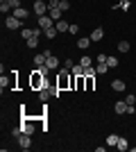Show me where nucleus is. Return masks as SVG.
<instances>
[{
	"label": "nucleus",
	"instance_id": "f257e3e1",
	"mask_svg": "<svg viewBox=\"0 0 136 152\" xmlns=\"http://www.w3.org/2000/svg\"><path fill=\"white\" fill-rule=\"evenodd\" d=\"M68 73H71V68H61L59 70V77H57V89H66V86H68V82H71V80H68ZM71 86H73V82H71Z\"/></svg>",
	"mask_w": 136,
	"mask_h": 152
},
{
	"label": "nucleus",
	"instance_id": "f03ea898",
	"mask_svg": "<svg viewBox=\"0 0 136 152\" xmlns=\"http://www.w3.org/2000/svg\"><path fill=\"white\" fill-rule=\"evenodd\" d=\"M32 84L36 86V89H45V75L41 73L39 68L34 70V75H32Z\"/></svg>",
	"mask_w": 136,
	"mask_h": 152
},
{
	"label": "nucleus",
	"instance_id": "7ed1b4c3",
	"mask_svg": "<svg viewBox=\"0 0 136 152\" xmlns=\"http://www.w3.org/2000/svg\"><path fill=\"white\" fill-rule=\"evenodd\" d=\"M48 12H50L48 2H43V0H34V14H36V16H45Z\"/></svg>",
	"mask_w": 136,
	"mask_h": 152
},
{
	"label": "nucleus",
	"instance_id": "20e7f679",
	"mask_svg": "<svg viewBox=\"0 0 136 152\" xmlns=\"http://www.w3.org/2000/svg\"><path fill=\"white\" fill-rule=\"evenodd\" d=\"M5 25H7V30H18L20 25H23V20L20 18H16V16H5Z\"/></svg>",
	"mask_w": 136,
	"mask_h": 152
},
{
	"label": "nucleus",
	"instance_id": "39448f33",
	"mask_svg": "<svg viewBox=\"0 0 136 152\" xmlns=\"http://www.w3.org/2000/svg\"><path fill=\"white\" fill-rule=\"evenodd\" d=\"M18 145H20V150H30V148H32V136H30V134H20Z\"/></svg>",
	"mask_w": 136,
	"mask_h": 152
},
{
	"label": "nucleus",
	"instance_id": "423d86ee",
	"mask_svg": "<svg viewBox=\"0 0 136 152\" xmlns=\"http://www.w3.org/2000/svg\"><path fill=\"white\" fill-rule=\"evenodd\" d=\"M39 27H43V30H48V27H55V20L45 14V16H39Z\"/></svg>",
	"mask_w": 136,
	"mask_h": 152
},
{
	"label": "nucleus",
	"instance_id": "0eeeda50",
	"mask_svg": "<svg viewBox=\"0 0 136 152\" xmlns=\"http://www.w3.org/2000/svg\"><path fill=\"white\" fill-rule=\"evenodd\" d=\"M12 14H14V16H16V18H20V20H25L27 16H30V12H27L25 7H16V9H14Z\"/></svg>",
	"mask_w": 136,
	"mask_h": 152
},
{
	"label": "nucleus",
	"instance_id": "6e6552de",
	"mask_svg": "<svg viewBox=\"0 0 136 152\" xmlns=\"http://www.w3.org/2000/svg\"><path fill=\"white\" fill-rule=\"evenodd\" d=\"M127 109H129V104H127L125 100H120V102L113 104V111H116V114H127Z\"/></svg>",
	"mask_w": 136,
	"mask_h": 152
},
{
	"label": "nucleus",
	"instance_id": "1a4fd4ad",
	"mask_svg": "<svg viewBox=\"0 0 136 152\" xmlns=\"http://www.w3.org/2000/svg\"><path fill=\"white\" fill-rule=\"evenodd\" d=\"M45 66H48V68H50V70H55V68H57V66H59V59L55 57L52 52H48V61H45Z\"/></svg>",
	"mask_w": 136,
	"mask_h": 152
},
{
	"label": "nucleus",
	"instance_id": "9d476101",
	"mask_svg": "<svg viewBox=\"0 0 136 152\" xmlns=\"http://www.w3.org/2000/svg\"><path fill=\"white\" fill-rule=\"evenodd\" d=\"M104 39V30L102 27H95V30L91 32V41H102Z\"/></svg>",
	"mask_w": 136,
	"mask_h": 152
},
{
	"label": "nucleus",
	"instance_id": "9b49d317",
	"mask_svg": "<svg viewBox=\"0 0 136 152\" xmlns=\"http://www.w3.org/2000/svg\"><path fill=\"white\" fill-rule=\"evenodd\" d=\"M91 45V37H82V39H77V48L79 50H86Z\"/></svg>",
	"mask_w": 136,
	"mask_h": 152
},
{
	"label": "nucleus",
	"instance_id": "f8f14e48",
	"mask_svg": "<svg viewBox=\"0 0 136 152\" xmlns=\"http://www.w3.org/2000/svg\"><path fill=\"white\" fill-rule=\"evenodd\" d=\"M113 9H123V12H129V9H132V2H129V0H120L118 5H113Z\"/></svg>",
	"mask_w": 136,
	"mask_h": 152
},
{
	"label": "nucleus",
	"instance_id": "ddd939ff",
	"mask_svg": "<svg viewBox=\"0 0 136 152\" xmlns=\"http://www.w3.org/2000/svg\"><path fill=\"white\" fill-rule=\"evenodd\" d=\"M71 73L75 77H84V66H82V64H75V66L71 68Z\"/></svg>",
	"mask_w": 136,
	"mask_h": 152
},
{
	"label": "nucleus",
	"instance_id": "4468645a",
	"mask_svg": "<svg viewBox=\"0 0 136 152\" xmlns=\"http://www.w3.org/2000/svg\"><path fill=\"white\" fill-rule=\"evenodd\" d=\"M118 150H120V152H127V150H129V143H127V139H123V136H120V139H118Z\"/></svg>",
	"mask_w": 136,
	"mask_h": 152
},
{
	"label": "nucleus",
	"instance_id": "2eb2a0df",
	"mask_svg": "<svg viewBox=\"0 0 136 152\" xmlns=\"http://www.w3.org/2000/svg\"><path fill=\"white\" fill-rule=\"evenodd\" d=\"M48 16L57 23V20H61V9H59V7H57V9H50V12H48Z\"/></svg>",
	"mask_w": 136,
	"mask_h": 152
},
{
	"label": "nucleus",
	"instance_id": "dca6fc26",
	"mask_svg": "<svg viewBox=\"0 0 136 152\" xmlns=\"http://www.w3.org/2000/svg\"><path fill=\"white\" fill-rule=\"evenodd\" d=\"M57 34H59L57 27H48V30H43V37H45V39H55Z\"/></svg>",
	"mask_w": 136,
	"mask_h": 152
},
{
	"label": "nucleus",
	"instance_id": "f3484780",
	"mask_svg": "<svg viewBox=\"0 0 136 152\" xmlns=\"http://www.w3.org/2000/svg\"><path fill=\"white\" fill-rule=\"evenodd\" d=\"M111 89L116 91V93H118V91H125V82H123V80H113V82H111Z\"/></svg>",
	"mask_w": 136,
	"mask_h": 152
},
{
	"label": "nucleus",
	"instance_id": "a211bd4d",
	"mask_svg": "<svg viewBox=\"0 0 136 152\" xmlns=\"http://www.w3.org/2000/svg\"><path fill=\"white\" fill-rule=\"evenodd\" d=\"M55 27H57L59 32H68V30H71V25H68V23H66L64 18H61V20H57V23H55Z\"/></svg>",
	"mask_w": 136,
	"mask_h": 152
},
{
	"label": "nucleus",
	"instance_id": "6ab92c4d",
	"mask_svg": "<svg viewBox=\"0 0 136 152\" xmlns=\"http://www.w3.org/2000/svg\"><path fill=\"white\" fill-rule=\"evenodd\" d=\"M20 127H23V134H30V136H32V134H34V125H32V123H30V121H25V123H23V125H20Z\"/></svg>",
	"mask_w": 136,
	"mask_h": 152
},
{
	"label": "nucleus",
	"instance_id": "aec40b11",
	"mask_svg": "<svg viewBox=\"0 0 136 152\" xmlns=\"http://www.w3.org/2000/svg\"><path fill=\"white\" fill-rule=\"evenodd\" d=\"M12 9H14V7L9 5V0H2V2H0V12L5 14V16H7V14H9V12H12Z\"/></svg>",
	"mask_w": 136,
	"mask_h": 152
},
{
	"label": "nucleus",
	"instance_id": "412c9836",
	"mask_svg": "<svg viewBox=\"0 0 136 152\" xmlns=\"http://www.w3.org/2000/svg\"><path fill=\"white\" fill-rule=\"evenodd\" d=\"M118 139H120V136H118V134H109V136H107V145H111V148H116V145H118Z\"/></svg>",
	"mask_w": 136,
	"mask_h": 152
},
{
	"label": "nucleus",
	"instance_id": "4be33fe9",
	"mask_svg": "<svg viewBox=\"0 0 136 152\" xmlns=\"http://www.w3.org/2000/svg\"><path fill=\"white\" fill-rule=\"evenodd\" d=\"M107 66H109V68H116V66H118V57L109 55V57H107Z\"/></svg>",
	"mask_w": 136,
	"mask_h": 152
},
{
	"label": "nucleus",
	"instance_id": "5701e85b",
	"mask_svg": "<svg viewBox=\"0 0 136 152\" xmlns=\"http://www.w3.org/2000/svg\"><path fill=\"white\" fill-rule=\"evenodd\" d=\"M50 95H52V91H48V89H41V91H39V98H41V102H45L48 98H50Z\"/></svg>",
	"mask_w": 136,
	"mask_h": 152
},
{
	"label": "nucleus",
	"instance_id": "b1692460",
	"mask_svg": "<svg viewBox=\"0 0 136 152\" xmlns=\"http://www.w3.org/2000/svg\"><path fill=\"white\" fill-rule=\"evenodd\" d=\"M129 48L132 45L127 43V41H120V43H118V52H129Z\"/></svg>",
	"mask_w": 136,
	"mask_h": 152
},
{
	"label": "nucleus",
	"instance_id": "393cba45",
	"mask_svg": "<svg viewBox=\"0 0 136 152\" xmlns=\"http://www.w3.org/2000/svg\"><path fill=\"white\" fill-rule=\"evenodd\" d=\"M79 64H82V66H84V68H86V66H93V59H91L89 55H84V57L79 59Z\"/></svg>",
	"mask_w": 136,
	"mask_h": 152
},
{
	"label": "nucleus",
	"instance_id": "a878e982",
	"mask_svg": "<svg viewBox=\"0 0 136 152\" xmlns=\"http://www.w3.org/2000/svg\"><path fill=\"white\" fill-rule=\"evenodd\" d=\"M95 73H97V70L93 68V66H86V68H84V77H95Z\"/></svg>",
	"mask_w": 136,
	"mask_h": 152
},
{
	"label": "nucleus",
	"instance_id": "bb28decb",
	"mask_svg": "<svg viewBox=\"0 0 136 152\" xmlns=\"http://www.w3.org/2000/svg\"><path fill=\"white\" fill-rule=\"evenodd\" d=\"M39 45V37H30L27 39V48H36Z\"/></svg>",
	"mask_w": 136,
	"mask_h": 152
},
{
	"label": "nucleus",
	"instance_id": "cd10ccee",
	"mask_svg": "<svg viewBox=\"0 0 136 152\" xmlns=\"http://www.w3.org/2000/svg\"><path fill=\"white\" fill-rule=\"evenodd\" d=\"M59 9H61V12H68V9H71V2H68V0H59Z\"/></svg>",
	"mask_w": 136,
	"mask_h": 152
},
{
	"label": "nucleus",
	"instance_id": "c85d7f7f",
	"mask_svg": "<svg viewBox=\"0 0 136 152\" xmlns=\"http://www.w3.org/2000/svg\"><path fill=\"white\" fill-rule=\"evenodd\" d=\"M125 102H127L129 107H134V104H136V95H134V93H129L127 98H125Z\"/></svg>",
	"mask_w": 136,
	"mask_h": 152
},
{
	"label": "nucleus",
	"instance_id": "c756f323",
	"mask_svg": "<svg viewBox=\"0 0 136 152\" xmlns=\"http://www.w3.org/2000/svg\"><path fill=\"white\" fill-rule=\"evenodd\" d=\"M95 70L100 73V75H102V73H107V70H109V66H107V64H97V66H95Z\"/></svg>",
	"mask_w": 136,
	"mask_h": 152
},
{
	"label": "nucleus",
	"instance_id": "7c9ffc66",
	"mask_svg": "<svg viewBox=\"0 0 136 152\" xmlns=\"http://www.w3.org/2000/svg\"><path fill=\"white\" fill-rule=\"evenodd\" d=\"M107 57H109V55H95V61L97 64H107Z\"/></svg>",
	"mask_w": 136,
	"mask_h": 152
},
{
	"label": "nucleus",
	"instance_id": "2f4dec72",
	"mask_svg": "<svg viewBox=\"0 0 136 152\" xmlns=\"http://www.w3.org/2000/svg\"><path fill=\"white\" fill-rule=\"evenodd\" d=\"M0 86H2V91H5V89H7V86H9V80H7V77H5V75L0 77Z\"/></svg>",
	"mask_w": 136,
	"mask_h": 152
},
{
	"label": "nucleus",
	"instance_id": "473e14b6",
	"mask_svg": "<svg viewBox=\"0 0 136 152\" xmlns=\"http://www.w3.org/2000/svg\"><path fill=\"white\" fill-rule=\"evenodd\" d=\"M12 134H14V136H16V139H18L20 134H23V127H14V129H12Z\"/></svg>",
	"mask_w": 136,
	"mask_h": 152
},
{
	"label": "nucleus",
	"instance_id": "72a5a7b5",
	"mask_svg": "<svg viewBox=\"0 0 136 152\" xmlns=\"http://www.w3.org/2000/svg\"><path fill=\"white\" fill-rule=\"evenodd\" d=\"M48 7H50V9H57V7H59V0H48Z\"/></svg>",
	"mask_w": 136,
	"mask_h": 152
},
{
	"label": "nucleus",
	"instance_id": "f704fd0d",
	"mask_svg": "<svg viewBox=\"0 0 136 152\" xmlns=\"http://www.w3.org/2000/svg\"><path fill=\"white\" fill-rule=\"evenodd\" d=\"M86 89H89V91L93 89V77H86Z\"/></svg>",
	"mask_w": 136,
	"mask_h": 152
},
{
	"label": "nucleus",
	"instance_id": "c9c22d12",
	"mask_svg": "<svg viewBox=\"0 0 136 152\" xmlns=\"http://www.w3.org/2000/svg\"><path fill=\"white\" fill-rule=\"evenodd\" d=\"M64 66H66V68H73V66H75V61H73V59H66Z\"/></svg>",
	"mask_w": 136,
	"mask_h": 152
},
{
	"label": "nucleus",
	"instance_id": "e433bc0d",
	"mask_svg": "<svg viewBox=\"0 0 136 152\" xmlns=\"http://www.w3.org/2000/svg\"><path fill=\"white\" fill-rule=\"evenodd\" d=\"M9 5H12L14 9H16V7H20V0H9Z\"/></svg>",
	"mask_w": 136,
	"mask_h": 152
},
{
	"label": "nucleus",
	"instance_id": "4c0bfd02",
	"mask_svg": "<svg viewBox=\"0 0 136 152\" xmlns=\"http://www.w3.org/2000/svg\"><path fill=\"white\" fill-rule=\"evenodd\" d=\"M68 32H71V34H77L79 27H77V25H71V30H68Z\"/></svg>",
	"mask_w": 136,
	"mask_h": 152
},
{
	"label": "nucleus",
	"instance_id": "58836bf2",
	"mask_svg": "<svg viewBox=\"0 0 136 152\" xmlns=\"http://www.w3.org/2000/svg\"><path fill=\"white\" fill-rule=\"evenodd\" d=\"M132 152H136V143H134V145H132Z\"/></svg>",
	"mask_w": 136,
	"mask_h": 152
}]
</instances>
